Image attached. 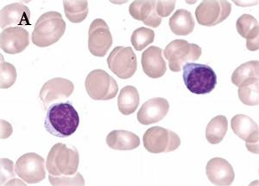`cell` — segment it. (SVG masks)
<instances>
[{
  "mask_svg": "<svg viewBox=\"0 0 259 186\" xmlns=\"http://www.w3.org/2000/svg\"><path fill=\"white\" fill-rule=\"evenodd\" d=\"M49 180L52 186H85L84 177L79 172H77L74 177H68V176L55 177L53 175L50 174Z\"/></svg>",
  "mask_w": 259,
  "mask_h": 186,
  "instance_id": "obj_30",
  "label": "cell"
},
{
  "mask_svg": "<svg viewBox=\"0 0 259 186\" xmlns=\"http://www.w3.org/2000/svg\"><path fill=\"white\" fill-rule=\"evenodd\" d=\"M249 186H259V179H256V180L253 181V182H251V183L249 184Z\"/></svg>",
  "mask_w": 259,
  "mask_h": 186,
  "instance_id": "obj_34",
  "label": "cell"
},
{
  "mask_svg": "<svg viewBox=\"0 0 259 186\" xmlns=\"http://www.w3.org/2000/svg\"><path fill=\"white\" fill-rule=\"evenodd\" d=\"M232 6L225 0L202 1L195 10L197 22L203 26H214L229 17Z\"/></svg>",
  "mask_w": 259,
  "mask_h": 186,
  "instance_id": "obj_8",
  "label": "cell"
},
{
  "mask_svg": "<svg viewBox=\"0 0 259 186\" xmlns=\"http://www.w3.org/2000/svg\"><path fill=\"white\" fill-rule=\"evenodd\" d=\"M183 69L184 84L193 94H209L217 85V76L210 66L188 62L183 66Z\"/></svg>",
  "mask_w": 259,
  "mask_h": 186,
  "instance_id": "obj_3",
  "label": "cell"
},
{
  "mask_svg": "<svg viewBox=\"0 0 259 186\" xmlns=\"http://www.w3.org/2000/svg\"><path fill=\"white\" fill-rule=\"evenodd\" d=\"M80 156L75 148L57 143L50 149L46 160V167L53 176H72L76 174Z\"/></svg>",
  "mask_w": 259,
  "mask_h": 186,
  "instance_id": "obj_4",
  "label": "cell"
},
{
  "mask_svg": "<svg viewBox=\"0 0 259 186\" xmlns=\"http://www.w3.org/2000/svg\"><path fill=\"white\" fill-rule=\"evenodd\" d=\"M63 7L65 15L74 24L81 23L89 14V2L85 0L63 1Z\"/></svg>",
  "mask_w": 259,
  "mask_h": 186,
  "instance_id": "obj_26",
  "label": "cell"
},
{
  "mask_svg": "<svg viewBox=\"0 0 259 186\" xmlns=\"http://www.w3.org/2000/svg\"><path fill=\"white\" fill-rule=\"evenodd\" d=\"M17 70L15 67L9 62L1 61L0 63V87L1 89H8L15 83Z\"/></svg>",
  "mask_w": 259,
  "mask_h": 186,
  "instance_id": "obj_29",
  "label": "cell"
},
{
  "mask_svg": "<svg viewBox=\"0 0 259 186\" xmlns=\"http://www.w3.org/2000/svg\"><path fill=\"white\" fill-rule=\"evenodd\" d=\"M143 70L150 78H160L167 70V65L162 57V49L150 46L142 54Z\"/></svg>",
  "mask_w": 259,
  "mask_h": 186,
  "instance_id": "obj_17",
  "label": "cell"
},
{
  "mask_svg": "<svg viewBox=\"0 0 259 186\" xmlns=\"http://www.w3.org/2000/svg\"><path fill=\"white\" fill-rule=\"evenodd\" d=\"M107 65L117 77L121 79H128L137 71V56L132 48L117 46L110 53Z\"/></svg>",
  "mask_w": 259,
  "mask_h": 186,
  "instance_id": "obj_9",
  "label": "cell"
},
{
  "mask_svg": "<svg viewBox=\"0 0 259 186\" xmlns=\"http://www.w3.org/2000/svg\"><path fill=\"white\" fill-rule=\"evenodd\" d=\"M145 149L150 154L169 153L181 145L179 136L173 131L161 127L149 128L143 138Z\"/></svg>",
  "mask_w": 259,
  "mask_h": 186,
  "instance_id": "obj_7",
  "label": "cell"
},
{
  "mask_svg": "<svg viewBox=\"0 0 259 186\" xmlns=\"http://www.w3.org/2000/svg\"><path fill=\"white\" fill-rule=\"evenodd\" d=\"M239 100L247 106H259V79H250L239 87Z\"/></svg>",
  "mask_w": 259,
  "mask_h": 186,
  "instance_id": "obj_27",
  "label": "cell"
},
{
  "mask_svg": "<svg viewBox=\"0 0 259 186\" xmlns=\"http://www.w3.org/2000/svg\"><path fill=\"white\" fill-rule=\"evenodd\" d=\"M30 44V35L23 27H8L0 35V47L6 53H21Z\"/></svg>",
  "mask_w": 259,
  "mask_h": 186,
  "instance_id": "obj_13",
  "label": "cell"
},
{
  "mask_svg": "<svg viewBox=\"0 0 259 186\" xmlns=\"http://www.w3.org/2000/svg\"><path fill=\"white\" fill-rule=\"evenodd\" d=\"M176 1H156V9L160 18H166L173 12Z\"/></svg>",
  "mask_w": 259,
  "mask_h": 186,
  "instance_id": "obj_32",
  "label": "cell"
},
{
  "mask_svg": "<svg viewBox=\"0 0 259 186\" xmlns=\"http://www.w3.org/2000/svg\"><path fill=\"white\" fill-rule=\"evenodd\" d=\"M74 83L64 78H54L48 81L42 86L39 98L42 101L45 108L56 100H62L70 96L74 92Z\"/></svg>",
  "mask_w": 259,
  "mask_h": 186,
  "instance_id": "obj_14",
  "label": "cell"
},
{
  "mask_svg": "<svg viewBox=\"0 0 259 186\" xmlns=\"http://www.w3.org/2000/svg\"><path fill=\"white\" fill-rule=\"evenodd\" d=\"M250 79H259V61L244 62L236 68L232 76V83L239 88Z\"/></svg>",
  "mask_w": 259,
  "mask_h": 186,
  "instance_id": "obj_25",
  "label": "cell"
},
{
  "mask_svg": "<svg viewBox=\"0 0 259 186\" xmlns=\"http://www.w3.org/2000/svg\"><path fill=\"white\" fill-rule=\"evenodd\" d=\"M237 31L246 39V47L250 51L259 50V24L250 14H243L236 23Z\"/></svg>",
  "mask_w": 259,
  "mask_h": 186,
  "instance_id": "obj_19",
  "label": "cell"
},
{
  "mask_svg": "<svg viewBox=\"0 0 259 186\" xmlns=\"http://www.w3.org/2000/svg\"><path fill=\"white\" fill-rule=\"evenodd\" d=\"M85 90L95 101H108L117 95L118 86L113 77L102 69H95L85 78Z\"/></svg>",
  "mask_w": 259,
  "mask_h": 186,
  "instance_id": "obj_6",
  "label": "cell"
},
{
  "mask_svg": "<svg viewBox=\"0 0 259 186\" xmlns=\"http://www.w3.org/2000/svg\"><path fill=\"white\" fill-rule=\"evenodd\" d=\"M156 5L155 0L133 1L130 6V14L136 20L143 21L147 26L159 27L162 18L156 12Z\"/></svg>",
  "mask_w": 259,
  "mask_h": 186,
  "instance_id": "obj_18",
  "label": "cell"
},
{
  "mask_svg": "<svg viewBox=\"0 0 259 186\" xmlns=\"http://www.w3.org/2000/svg\"><path fill=\"white\" fill-rule=\"evenodd\" d=\"M66 30V23L59 12H48L36 21L31 40L38 47H49L59 41Z\"/></svg>",
  "mask_w": 259,
  "mask_h": 186,
  "instance_id": "obj_2",
  "label": "cell"
},
{
  "mask_svg": "<svg viewBox=\"0 0 259 186\" xmlns=\"http://www.w3.org/2000/svg\"><path fill=\"white\" fill-rule=\"evenodd\" d=\"M30 25V11L26 6L19 3L5 6L0 13V26L2 29L9 25Z\"/></svg>",
  "mask_w": 259,
  "mask_h": 186,
  "instance_id": "obj_20",
  "label": "cell"
},
{
  "mask_svg": "<svg viewBox=\"0 0 259 186\" xmlns=\"http://www.w3.org/2000/svg\"><path fill=\"white\" fill-rule=\"evenodd\" d=\"M228 121L226 116H218L212 119L206 129V138L210 144L216 145L222 141L227 134Z\"/></svg>",
  "mask_w": 259,
  "mask_h": 186,
  "instance_id": "obj_24",
  "label": "cell"
},
{
  "mask_svg": "<svg viewBox=\"0 0 259 186\" xmlns=\"http://www.w3.org/2000/svg\"><path fill=\"white\" fill-rule=\"evenodd\" d=\"M106 144L118 151H131L140 145V139L135 133L124 130H114L106 137Z\"/></svg>",
  "mask_w": 259,
  "mask_h": 186,
  "instance_id": "obj_21",
  "label": "cell"
},
{
  "mask_svg": "<svg viewBox=\"0 0 259 186\" xmlns=\"http://www.w3.org/2000/svg\"><path fill=\"white\" fill-rule=\"evenodd\" d=\"M165 58L168 61L171 71L180 72L187 62L197 61L201 56V48L183 39H177L168 44L164 51Z\"/></svg>",
  "mask_w": 259,
  "mask_h": 186,
  "instance_id": "obj_5",
  "label": "cell"
},
{
  "mask_svg": "<svg viewBox=\"0 0 259 186\" xmlns=\"http://www.w3.org/2000/svg\"><path fill=\"white\" fill-rule=\"evenodd\" d=\"M112 45V36L106 22L97 18L92 22L89 30V49L94 56L103 57Z\"/></svg>",
  "mask_w": 259,
  "mask_h": 186,
  "instance_id": "obj_12",
  "label": "cell"
},
{
  "mask_svg": "<svg viewBox=\"0 0 259 186\" xmlns=\"http://www.w3.org/2000/svg\"><path fill=\"white\" fill-rule=\"evenodd\" d=\"M80 125V116L70 102H58L48 108L45 129L52 135L67 138L75 133Z\"/></svg>",
  "mask_w": 259,
  "mask_h": 186,
  "instance_id": "obj_1",
  "label": "cell"
},
{
  "mask_svg": "<svg viewBox=\"0 0 259 186\" xmlns=\"http://www.w3.org/2000/svg\"><path fill=\"white\" fill-rule=\"evenodd\" d=\"M139 105V94L133 86H126L121 89L118 98V110L124 116H130Z\"/></svg>",
  "mask_w": 259,
  "mask_h": 186,
  "instance_id": "obj_23",
  "label": "cell"
},
{
  "mask_svg": "<svg viewBox=\"0 0 259 186\" xmlns=\"http://www.w3.org/2000/svg\"><path fill=\"white\" fill-rule=\"evenodd\" d=\"M170 30L175 35H188L193 32L195 25L193 16L189 11L177 10L168 22Z\"/></svg>",
  "mask_w": 259,
  "mask_h": 186,
  "instance_id": "obj_22",
  "label": "cell"
},
{
  "mask_svg": "<svg viewBox=\"0 0 259 186\" xmlns=\"http://www.w3.org/2000/svg\"><path fill=\"white\" fill-rule=\"evenodd\" d=\"M16 171H14V164L12 160L2 158L1 159V186H4L7 182L16 178Z\"/></svg>",
  "mask_w": 259,
  "mask_h": 186,
  "instance_id": "obj_31",
  "label": "cell"
},
{
  "mask_svg": "<svg viewBox=\"0 0 259 186\" xmlns=\"http://www.w3.org/2000/svg\"><path fill=\"white\" fill-rule=\"evenodd\" d=\"M4 186H27L25 183L23 182V181H21L20 179H17V178H14V179H12V180L9 181V182H7V183L5 184Z\"/></svg>",
  "mask_w": 259,
  "mask_h": 186,
  "instance_id": "obj_33",
  "label": "cell"
},
{
  "mask_svg": "<svg viewBox=\"0 0 259 186\" xmlns=\"http://www.w3.org/2000/svg\"><path fill=\"white\" fill-rule=\"evenodd\" d=\"M154 39L155 32L153 30H150L149 28L141 27L133 31L131 41L136 51H141L147 47L148 45L152 44Z\"/></svg>",
  "mask_w": 259,
  "mask_h": 186,
  "instance_id": "obj_28",
  "label": "cell"
},
{
  "mask_svg": "<svg viewBox=\"0 0 259 186\" xmlns=\"http://www.w3.org/2000/svg\"><path fill=\"white\" fill-rule=\"evenodd\" d=\"M169 110V103L164 98L150 99L143 104L138 113V120L141 124H155L167 116Z\"/></svg>",
  "mask_w": 259,
  "mask_h": 186,
  "instance_id": "obj_16",
  "label": "cell"
},
{
  "mask_svg": "<svg viewBox=\"0 0 259 186\" xmlns=\"http://www.w3.org/2000/svg\"><path fill=\"white\" fill-rule=\"evenodd\" d=\"M206 173L210 182L216 186H230L235 177L232 165L221 158H213L208 161Z\"/></svg>",
  "mask_w": 259,
  "mask_h": 186,
  "instance_id": "obj_15",
  "label": "cell"
},
{
  "mask_svg": "<svg viewBox=\"0 0 259 186\" xmlns=\"http://www.w3.org/2000/svg\"><path fill=\"white\" fill-rule=\"evenodd\" d=\"M233 133L245 141L250 153L259 154V126L245 115H237L231 121Z\"/></svg>",
  "mask_w": 259,
  "mask_h": 186,
  "instance_id": "obj_11",
  "label": "cell"
},
{
  "mask_svg": "<svg viewBox=\"0 0 259 186\" xmlns=\"http://www.w3.org/2000/svg\"><path fill=\"white\" fill-rule=\"evenodd\" d=\"M15 171L18 177L26 183H39L46 176L45 159L35 153L24 154L16 163Z\"/></svg>",
  "mask_w": 259,
  "mask_h": 186,
  "instance_id": "obj_10",
  "label": "cell"
}]
</instances>
